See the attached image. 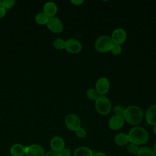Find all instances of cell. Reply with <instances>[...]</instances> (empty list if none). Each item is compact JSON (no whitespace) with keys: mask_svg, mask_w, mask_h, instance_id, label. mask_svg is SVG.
Instances as JSON below:
<instances>
[{"mask_svg":"<svg viewBox=\"0 0 156 156\" xmlns=\"http://www.w3.org/2000/svg\"><path fill=\"white\" fill-rule=\"evenodd\" d=\"M122 117L124 121L132 126L140 124L144 118L143 110L137 105H130L125 108Z\"/></svg>","mask_w":156,"mask_h":156,"instance_id":"1","label":"cell"},{"mask_svg":"<svg viewBox=\"0 0 156 156\" xmlns=\"http://www.w3.org/2000/svg\"><path fill=\"white\" fill-rule=\"evenodd\" d=\"M127 135L129 139V143L137 146L146 144L148 141L149 138L147 131L144 128L139 126L132 128Z\"/></svg>","mask_w":156,"mask_h":156,"instance_id":"2","label":"cell"},{"mask_svg":"<svg viewBox=\"0 0 156 156\" xmlns=\"http://www.w3.org/2000/svg\"><path fill=\"white\" fill-rule=\"evenodd\" d=\"M95 108L101 115H108L112 109V104L110 99L105 96H99L95 101Z\"/></svg>","mask_w":156,"mask_h":156,"instance_id":"3","label":"cell"},{"mask_svg":"<svg viewBox=\"0 0 156 156\" xmlns=\"http://www.w3.org/2000/svg\"><path fill=\"white\" fill-rule=\"evenodd\" d=\"M113 44L111 38L107 35H101L99 37L94 43L96 50L101 53H105L110 51Z\"/></svg>","mask_w":156,"mask_h":156,"instance_id":"4","label":"cell"},{"mask_svg":"<svg viewBox=\"0 0 156 156\" xmlns=\"http://www.w3.org/2000/svg\"><path fill=\"white\" fill-rule=\"evenodd\" d=\"M65 124L67 129L74 132L81 127L80 119L77 115L74 113L69 114L66 116Z\"/></svg>","mask_w":156,"mask_h":156,"instance_id":"5","label":"cell"},{"mask_svg":"<svg viewBox=\"0 0 156 156\" xmlns=\"http://www.w3.org/2000/svg\"><path fill=\"white\" fill-rule=\"evenodd\" d=\"M46 26L50 31L55 34H59L63 30V24L62 21L56 16L49 18Z\"/></svg>","mask_w":156,"mask_h":156,"instance_id":"6","label":"cell"},{"mask_svg":"<svg viewBox=\"0 0 156 156\" xmlns=\"http://www.w3.org/2000/svg\"><path fill=\"white\" fill-rule=\"evenodd\" d=\"M110 89V82L107 78L102 77L98 79L95 84V90L99 96H105Z\"/></svg>","mask_w":156,"mask_h":156,"instance_id":"7","label":"cell"},{"mask_svg":"<svg viewBox=\"0 0 156 156\" xmlns=\"http://www.w3.org/2000/svg\"><path fill=\"white\" fill-rule=\"evenodd\" d=\"M110 38L113 44L121 45L126 41L127 39V33L124 29L118 28L113 30Z\"/></svg>","mask_w":156,"mask_h":156,"instance_id":"8","label":"cell"},{"mask_svg":"<svg viewBox=\"0 0 156 156\" xmlns=\"http://www.w3.org/2000/svg\"><path fill=\"white\" fill-rule=\"evenodd\" d=\"M82 48L81 43L77 39L69 38L65 42V49L71 54H77L81 51Z\"/></svg>","mask_w":156,"mask_h":156,"instance_id":"9","label":"cell"},{"mask_svg":"<svg viewBox=\"0 0 156 156\" xmlns=\"http://www.w3.org/2000/svg\"><path fill=\"white\" fill-rule=\"evenodd\" d=\"M45 151L44 147L38 144H32L26 146V156H44Z\"/></svg>","mask_w":156,"mask_h":156,"instance_id":"10","label":"cell"},{"mask_svg":"<svg viewBox=\"0 0 156 156\" xmlns=\"http://www.w3.org/2000/svg\"><path fill=\"white\" fill-rule=\"evenodd\" d=\"M124 119L122 116L114 115L109 119L108 126L110 129L113 130H118L124 126Z\"/></svg>","mask_w":156,"mask_h":156,"instance_id":"11","label":"cell"},{"mask_svg":"<svg viewBox=\"0 0 156 156\" xmlns=\"http://www.w3.org/2000/svg\"><path fill=\"white\" fill-rule=\"evenodd\" d=\"M65 143L64 140L59 136H54L50 141V147L51 148V151L59 153L62 150L65 148Z\"/></svg>","mask_w":156,"mask_h":156,"instance_id":"12","label":"cell"},{"mask_svg":"<svg viewBox=\"0 0 156 156\" xmlns=\"http://www.w3.org/2000/svg\"><path fill=\"white\" fill-rule=\"evenodd\" d=\"M146 122L151 126L156 125V104L151 105L147 108L145 113Z\"/></svg>","mask_w":156,"mask_h":156,"instance_id":"13","label":"cell"},{"mask_svg":"<svg viewBox=\"0 0 156 156\" xmlns=\"http://www.w3.org/2000/svg\"><path fill=\"white\" fill-rule=\"evenodd\" d=\"M57 12V7L54 2H48L43 6V13L48 17L55 16Z\"/></svg>","mask_w":156,"mask_h":156,"instance_id":"14","label":"cell"},{"mask_svg":"<svg viewBox=\"0 0 156 156\" xmlns=\"http://www.w3.org/2000/svg\"><path fill=\"white\" fill-rule=\"evenodd\" d=\"M10 153L12 156H23L26 154V146L21 144H15L10 149Z\"/></svg>","mask_w":156,"mask_h":156,"instance_id":"15","label":"cell"},{"mask_svg":"<svg viewBox=\"0 0 156 156\" xmlns=\"http://www.w3.org/2000/svg\"><path fill=\"white\" fill-rule=\"evenodd\" d=\"M114 141L116 145L119 146H123L128 144L129 143L128 135L125 133H119L115 135Z\"/></svg>","mask_w":156,"mask_h":156,"instance_id":"16","label":"cell"},{"mask_svg":"<svg viewBox=\"0 0 156 156\" xmlns=\"http://www.w3.org/2000/svg\"><path fill=\"white\" fill-rule=\"evenodd\" d=\"M93 154L91 149L86 146H80L74 150L73 156H93Z\"/></svg>","mask_w":156,"mask_h":156,"instance_id":"17","label":"cell"},{"mask_svg":"<svg viewBox=\"0 0 156 156\" xmlns=\"http://www.w3.org/2000/svg\"><path fill=\"white\" fill-rule=\"evenodd\" d=\"M136 155L137 156H155L152 149L146 146L140 147Z\"/></svg>","mask_w":156,"mask_h":156,"instance_id":"18","label":"cell"},{"mask_svg":"<svg viewBox=\"0 0 156 156\" xmlns=\"http://www.w3.org/2000/svg\"><path fill=\"white\" fill-rule=\"evenodd\" d=\"M48 19H49V18L43 12L38 13L36 15L35 18L37 23L40 25L46 24V23L48 21Z\"/></svg>","mask_w":156,"mask_h":156,"instance_id":"19","label":"cell"},{"mask_svg":"<svg viewBox=\"0 0 156 156\" xmlns=\"http://www.w3.org/2000/svg\"><path fill=\"white\" fill-rule=\"evenodd\" d=\"M87 97L91 101H96L99 96V94L95 90V88H89L86 92Z\"/></svg>","mask_w":156,"mask_h":156,"instance_id":"20","label":"cell"},{"mask_svg":"<svg viewBox=\"0 0 156 156\" xmlns=\"http://www.w3.org/2000/svg\"><path fill=\"white\" fill-rule=\"evenodd\" d=\"M65 42L62 38H57L53 42V46L55 49L62 50L65 48Z\"/></svg>","mask_w":156,"mask_h":156,"instance_id":"21","label":"cell"},{"mask_svg":"<svg viewBox=\"0 0 156 156\" xmlns=\"http://www.w3.org/2000/svg\"><path fill=\"white\" fill-rule=\"evenodd\" d=\"M139 147L138 146L134 144L133 143H129L127 146V151L132 155H136L138 153V151L139 150Z\"/></svg>","mask_w":156,"mask_h":156,"instance_id":"22","label":"cell"},{"mask_svg":"<svg viewBox=\"0 0 156 156\" xmlns=\"http://www.w3.org/2000/svg\"><path fill=\"white\" fill-rule=\"evenodd\" d=\"M125 108L124 107L119 105H115L113 108V112L115 114V115H117V116H123Z\"/></svg>","mask_w":156,"mask_h":156,"instance_id":"23","label":"cell"},{"mask_svg":"<svg viewBox=\"0 0 156 156\" xmlns=\"http://www.w3.org/2000/svg\"><path fill=\"white\" fill-rule=\"evenodd\" d=\"M15 1L13 0H3L1 1V6L5 9H10L15 5Z\"/></svg>","mask_w":156,"mask_h":156,"instance_id":"24","label":"cell"},{"mask_svg":"<svg viewBox=\"0 0 156 156\" xmlns=\"http://www.w3.org/2000/svg\"><path fill=\"white\" fill-rule=\"evenodd\" d=\"M110 52L115 55H119L122 52V48L121 46V45H118V44H113L111 48L110 49Z\"/></svg>","mask_w":156,"mask_h":156,"instance_id":"25","label":"cell"},{"mask_svg":"<svg viewBox=\"0 0 156 156\" xmlns=\"http://www.w3.org/2000/svg\"><path fill=\"white\" fill-rule=\"evenodd\" d=\"M75 132H76V136L79 138H84L87 136L86 130L84 128L82 127H80L78 129H77L75 131Z\"/></svg>","mask_w":156,"mask_h":156,"instance_id":"26","label":"cell"},{"mask_svg":"<svg viewBox=\"0 0 156 156\" xmlns=\"http://www.w3.org/2000/svg\"><path fill=\"white\" fill-rule=\"evenodd\" d=\"M58 154H59L60 156H71V151L69 149L65 147Z\"/></svg>","mask_w":156,"mask_h":156,"instance_id":"27","label":"cell"},{"mask_svg":"<svg viewBox=\"0 0 156 156\" xmlns=\"http://www.w3.org/2000/svg\"><path fill=\"white\" fill-rule=\"evenodd\" d=\"M44 156H60V155L58 152H54L52 151H50L47 152H45V154Z\"/></svg>","mask_w":156,"mask_h":156,"instance_id":"28","label":"cell"},{"mask_svg":"<svg viewBox=\"0 0 156 156\" xmlns=\"http://www.w3.org/2000/svg\"><path fill=\"white\" fill-rule=\"evenodd\" d=\"M71 2L74 5L79 6V5H80L83 4V0H71Z\"/></svg>","mask_w":156,"mask_h":156,"instance_id":"29","label":"cell"},{"mask_svg":"<svg viewBox=\"0 0 156 156\" xmlns=\"http://www.w3.org/2000/svg\"><path fill=\"white\" fill-rule=\"evenodd\" d=\"M6 13V9H5L2 6L0 7V18H3Z\"/></svg>","mask_w":156,"mask_h":156,"instance_id":"30","label":"cell"},{"mask_svg":"<svg viewBox=\"0 0 156 156\" xmlns=\"http://www.w3.org/2000/svg\"><path fill=\"white\" fill-rule=\"evenodd\" d=\"M93 156H107V155L102 152H97L93 154Z\"/></svg>","mask_w":156,"mask_h":156,"instance_id":"31","label":"cell"},{"mask_svg":"<svg viewBox=\"0 0 156 156\" xmlns=\"http://www.w3.org/2000/svg\"><path fill=\"white\" fill-rule=\"evenodd\" d=\"M152 150L154 151V153L155 154V156H156V141L155 143H154V146H153V148H152Z\"/></svg>","mask_w":156,"mask_h":156,"instance_id":"32","label":"cell"},{"mask_svg":"<svg viewBox=\"0 0 156 156\" xmlns=\"http://www.w3.org/2000/svg\"><path fill=\"white\" fill-rule=\"evenodd\" d=\"M152 132L154 133V135L156 136V125L153 126V127H152Z\"/></svg>","mask_w":156,"mask_h":156,"instance_id":"33","label":"cell"},{"mask_svg":"<svg viewBox=\"0 0 156 156\" xmlns=\"http://www.w3.org/2000/svg\"><path fill=\"white\" fill-rule=\"evenodd\" d=\"M1 6V1H0V7Z\"/></svg>","mask_w":156,"mask_h":156,"instance_id":"34","label":"cell"},{"mask_svg":"<svg viewBox=\"0 0 156 156\" xmlns=\"http://www.w3.org/2000/svg\"><path fill=\"white\" fill-rule=\"evenodd\" d=\"M23 156H26V155H23Z\"/></svg>","mask_w":156,"mask_h":156,"instance_id":"35","label":"cell"}]
</instances>
